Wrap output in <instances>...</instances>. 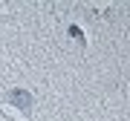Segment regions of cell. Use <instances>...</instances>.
<instances>
[{"label": "cell", "mask_w": 130, "mask_h": 121, "mask_svg": "<svg viewBox=\"0 0 130 121\" xmlns=\"http://www.w3.org/2000/svg\"><path fill=\"white\" fill-rule=\"evenodd\" d=\"M9 98H12V104H20V110H29V107H32V98H29L26 92H12Z\"/></svg>", "instance_id": "6da1fadb"}]
</instances>
